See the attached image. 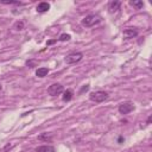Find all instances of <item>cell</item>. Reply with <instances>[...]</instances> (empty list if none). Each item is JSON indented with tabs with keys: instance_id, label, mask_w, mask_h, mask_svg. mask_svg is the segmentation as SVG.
<instances>
[{
	"instance_id": "obj_1",
	"label": "cell",
	"mask_w": 152,
	"mask_h": 152,
	"mask_svg": "<svg viewBox=\"0 0 152 152\" xmlns=\"http://www.w3.org/2000/svg\"><path fill=\"white\" fill-rule=\"evenodd\" d=\"M100 21H101V17L98 16V14H88V16H86V17L81 20L82 25L86 26V27L95 26V25H98Z\"/></svg>"
},
{
	"instance_id": "obj_2",
	"label": "cell",
	"mask_w": 152,
	"mask_h": 152,
	"mask_svg": "<svg viewBox=\"0 0 152 152\" xmlns=\"http://www.w3.org/2000/svg\"><path fill=\"white\" fill-rule=\"evenodd\" d=\"M89 99L92 100L93 102H103L108 99V93L103 92V90H98V92H93L90 93L89 95Z\"/></svg>"
},
{
	"instance_id": "obj_3",
	"label": "cell",
	"mask_w": 152,
	"mask_h": 152,
	"mask_svg": "<svg viewBox=\"0 0 152 152\" xmlns=\"http://www.w3.org/2000/svg\"><path fill=\"white\" fill-rule=\"evenodd\" d=\"M82 57H83L82 52H71V54L67 55L64 61H66V63H68V64H75V63L80 62V61L82 59Z\"/></svg>"
},
{
	"instance_id": "obj_4",
	"label": "cell",
	"mask_w": 152,
	"mask_h": 152,
	"mask_svg": "<svg viewBox=\"0 0 152 152\" xmlns=\"http://www.w3.org/2000/svg\"><path fill=\"white\" fill-rule=\"evenodd\" d=\"M63 92H64V88H63V86L61 84V83H54V84H51V86L48 88V93H49V95H51V96L59 95V94H62Z\"/></svg>"
},
{
	"instance_id": "obj_5",
	"label": "cell",
	"mask_w": 152,
	"mask_h": 152,
	"mask_svg": "<svg viewBox=\"0 0 152 152\" xmlns=\"http://www.w3.org/2000/svg\"><path fill=\"white\" fill-rule=\"evenodd\" d=\"M134 111V105L133 102L131 101H126V102H123V103H120L119 106V112L120 114H128L131 112Z\"/></svg>"
},
{
	"instance_id": "obj_6",
	"label": "cell",
	"mask_w": 152,
	"mask_h": 152,
	"mask_svg": "<svg viewBox=\"0 0 152 152\" xmlns=\"http://www.w3.org/2000/svg\"><path fill=\"white\" fill-rule=\"evenodd\" d=\"M138 30L137 29H133V27H128V29H125L124 31H123V35L125 38L130 39V38H134L138 36Z\"/></svg>"
},
{
	"instance_id": "obj_7",
	"label": "cell",
	"mask_w": 152,
	"mask_h": 152,
	"mask_svg": "<svg viewBox=\"0 0 152 152\" xmlns=\"http://www.w3.org/2000/svg\"><path fill=\"white\" fill-rule=\"evenodd\" d=\"M36 10H37V12H39V13H44V12H48L49 10H50V4L49 3H39L38 5H37V7H36Z\"/></svg>"
},
{
	"instance_id": "obj_8",
	"label": "cell",
	"mask_w": 152,
	"mask_h": 152,
	"mask_svg": "<svg viewBox=\"0 0 152 152\" xmlns=\"http://www.w3.org/2000/svg\"><path fill=\"white\" fill-rule=\"evenodd\" d=\"M120 6H121V3H120V1H116V0H114V1H111V3H109L108 10H109L111 13H114V12H116V11L120 9Z\"/></svg>"
},
{
	"instance_id": "obj_9",
	"label": "cell",
	"mask_w": 152,
	"mask_h": 152,
	"mask_svg": "<svg viewBox=\"0 0 152 152\" xmlns=\"http://www.w3.org/2000/svg\"><path fill=\"white\" fill-rule=\"evenodd\" d=\"M36 152H55V147L51 145H42L36 147Z\"/></svg>"
},
{
	"instance_id": "obj_10",
	"label": "cell",
	"mask_w": 152,
	"mask_h": 152,
	"mask_svg": "<svg viewBox=\"0 0 152 152\" xmlns=\"http://www.w3.org/2000/svg\"><path fill=\"white\" fill-rule=\"evenodd\" d=\"M73 95H74V93H73V90H70V89H67V90H64L63 92V101L64 102H68V101H70L71 99H73Z\"/></svg>"
},
{
	"instance_id": "obj_11",
	"label": "cell",
	"mask_w": 152,
	"mask_h": 152,
	"mask_svg": "<svg viewBox=\"0 0 152 152\" xmlns=\"http://www.w3.org/2000/svg\"><path fill=\"white\" fill-rule=\"evenodd\" d=\"M48 73H49V69L48 68H38L36 70V76H38V77H45L48 75Z\"/></svg>"
},
{
	"instance_id": "obj_12",
	"label": "cell",
	"mask_w": 152,
	"mask_h": 152,
	"mask_svg": "<svg viewBox=\"0 0 152 152\" xmlns=\"http://www.w3.org/2000/svg\"><path fill=\"white\" fill-rule=\"evenodd\" d=\"M24 27H25V24H24V21H21V20L16 21L14 25H13V29L17 30V31H21V30H24Z\"/></svg>"
},
{
	"instance_id": "obj_13",
	"label": "cell",
	"mask_w": 152,
	"mask_h": 152,
	"mask_svg": "<svg viewBox=\"0 0 152 152\" xmlns=\"http://www.w3.org/2000/svg\"><path fill=\"white\" fill-rule=\"evenodd\" d=\"M39 140H44V141H51L52 140V136L50 133H42L41 136H38Z\"/></svg>"
},
{
	"instance_id": "obj_14",
	"label": "cell",
	"mask_w": 152,
	"mask_h": 152,
	"mask_svg": "<svg viewBox=\"0 0 152 152\" xmlns=\"http://www.w3.org/2000/svg\"><path fill=\"white\" fill-rule=\"evenodd\" d=\"M130 5H132L133 7H136L137 10H139V9H143L144 3L143 1H130Z\"/></svg>"
},
{
	"instance_id": "obj_15",
	"label": "cell",
	"mask_w": 152,
	"mask_h": 152,
	"mask_svg": "<svg viewBox=\"0 0 152 152\" xmlns=\"http://www.w3.org/2000/svg\"><path fill=\"white\" fill-rule=\"evenodd\" d=\"M37 64H38V62H37L36 59H30V61H26V66H27L29 68H35Z\"/></svg>"
},
{
	"instance_id": "obj_16",
	"label": "cell",
	"mask_w": 152,
	"mask_h": 152,
	"mask_svg": "<svg viewBox=\"0 0 152 152\" xmlns=\"http://www.w3.org/2000/svg\"><path fill=\"white\" fill-rule=\"evenodd\" d=\"M71 37H70V35H68V34H63V35H61L59 36V38H58V41H61V42H67V41H69Z\"/></svg>"
},
{
	"instance_id": "obj_17",
	"label": "cell",
	"mask_w": 152,
	"mask_h": 152,
	"mask_svg": "<svg viewBox=\"0 0 152 152\" xmlns=\"http://www.w3.org/2000/svg\"><path fill=\"white\" fill-rule=\"evenodd\" d=\"M1 4H5V5H23V3H19V1H1Z\"/></svg>"
},
{
	"instance_id": "obj_18",
	"label": "cell",
	"mask_w": 152,
	"mask_h": 152,
	"mask_svg": "<svg viewBox=\"0 0 152 152\" xmlns=\"http://www.w3.org/2000/svg\"><path fill=\"white\" fill-rule=\"evenodd\" d=\"M88 89H89V86L87 84V86H84V87H83V88H82V89L80 90V94H82L83 92H87V90H88Z\"/></svg>"
},
{
	"instance_id": "obj_19",
	"label": "cell",
	"mask_w": 152,
	"mask_h": 152,
	"mask_svg": "<svg viewBox=\"0 0 152 152\" xmlns=\"http://www.w3.org/2000/svg\"><path fill=\"white\" fill-rule=\"evenodd\" d=\"M55 42H56V41H49V42H48L46 44H48V45H51V44H54Z\"/></svg>"
},
{
	"instance_id": "obj_20",
	"label": "cell",
	"mask_w": 152,
	"mask_h": 152,
	"mask_svg": "<svg viewBox=\"0 0 152 152\" xmlns=\"http://www.w3.org/2000/svg\"><path fill=\"white\" fill-rule=\"evenodd\" d=\"M151 119H152V118L148 116V119H147V121H146V124H150V123H151Z\"/></svg>"
}]
</instances>
